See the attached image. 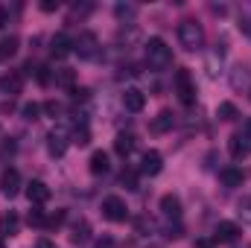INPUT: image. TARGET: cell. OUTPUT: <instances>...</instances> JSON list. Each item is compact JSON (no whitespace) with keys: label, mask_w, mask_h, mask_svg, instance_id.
Returning <instances> with one entry per match:
<instances>
[{"label":"cell","mask_w":251,"mask_h":248,"mask_svg":"<svg viewBox=\"0 0 251 248\" xmlns=\"http://www.w3.org/2000/svg\"><path fill=\"white\" fill-rule=\"evenodd\" d=\"M143 56H146V64H149L152 70H167V67L173 64V50H170V44H167L164 38H158V35L143 44Z\"/></svg>","instance_id":"cell-1"},{"label":"cell","mask_w":251,"mask_h":248,"mask_svg":"<svg viewBox=\"0 0 251 248\" xmlns=\"http://www.w3.org/2000/svg\"><path fill=\"white\" fill-rule=\"evenodd\" d=\"M178 41H181V47L187 50V53H196V50H201V44H204V29H201V24L199 21H181L178 24Z\"/></svg>","instance_id":"cell-2"},{"label":"cell","mask_w":251,"mask_h":248,"mask_svg":"<svg viewBox=\"0 0 251 248\" xmlns=\"http://www.w3.org/2000/svg\"><path fill=\"white\" fill-rule=\"evenodd\" d=\"M176 94L184 105H193L196 102V85H193V76H190L187 67H178L176 70Z\"/></svg>","instance_id":"cell-3"},{"label":"cell","mask_w":251,"mask_h":248,"mask_svg":"<svg viewBox=\"0 0 251 248\" xmlns=\"http://www.w3.org/2000/svg\"><path fill=\"white\" fill-rule=\"evenodd\" d=\"M102 216L108 222H126L128 219V207H126V201L120 196H108V198H102Z\"/></svg>","instance_id":"cell-4"},{"label":"cell","mask_w":251,"mask_h":248,"mask_svg":"<svg viewBox=\"0 0 251 248\" xmlns=\"http://www.w3.org/2000/svg\"><path fill=\"white\" fill-rule=\"evenodd\" d=\"M97 50H100V38H97L94 32H82V35L73 41V53H76L79 59H94Z\"/></svg>","instance_id":"cell-5"},{"label":"cell","mask_w":251,"mask_h":248,"mask_svg":"<svg viewBox=\"0 0 251 248\" xmlns=\"http://www.w3.org/2000/svg\"><path fill=\"white\" fill-rule=\"evenodd\" d=\"M67 143H70V134L64 131L62 125H59V128H53V131L47 134V149H50V155H53V158H62L64 152H67Z\"/></svg>","instance_id":"cell-6"},{"label":"cell","mask_w":251,"mask_h":248,"mask_svg":"<svg viewBox=\"0 0 251 248\" xmlns=\"http://www.w3.org/2000/svg\"><path fill=\"white\" fill-rule=\"evenodd\" d=\"M228 152H231V158L234 161H246L251 155V140L246 134H231V140H228Z\"/></svg>","instance_id":"cell-7"},{"label":"cell","mask_w":251,"mask_h":248,"mask_svg":"<svg viewBox=\"0 0 251 248\" xmlns=\"http://www.w3.org/2000/svg\"><path fill=\"white\" fill-rule=\"evenodd\" d=\"M161 170H164V158H161V152H155V149L143 152V158H140V173H143V175H158Z\"/></svg>","instance_id":"cell-8"},{"label":"cell","mask_w":251,"mask_h":248,"mask_svg":"<svg viewBox=\"0 0 251 248\" xmlns=\"http://www.w3.org/2000/svg\"><path fill=\"white\" fill-rule=\"evenodd\" d=\"M240 225L237 222H219L216 231H213V243H237L240 240Z\"/></svg>","instance_id":"cell-9"},{"label":"cell","mask_w":251,"mask_h":248,"mask_svg":"<svg viewBox=\"0 0 251 248\" xmlns=\"http://www.w3.org/2000/svg\"><path fill=\"white\" fill-rule=\"evenodd\" d=\"M123 105H126V111H131V114L143 111V105H146V94H143L140 88H126L123 91Z\"/></svg>","instance_id":"cell-10"},{"label":"cell","mask_w":251,"mask_h":248,"mask_svg":"<svg viewBox=\"0 0 251 248\" xmlns=\"http://www.w3.org/2000/svg\"><path fill=\"white\" fill-rule=\"evenodd\" d=\"M161 213H164L167 219H181V198L173 196V193L161 196Z\"/></svg>","instance_id":"cell-11"},{"label":"cell","mask_w":251,"mask_h":248,"mask_svg":"<svg viewBox=\"0 0 251 248\" xmlns=\"http://www.w3.org/2000/svg\"><path fill=\"white\" fill-rule=\"evenodd\" d=\"M0 187H3V193L12 198V196H18V190H21V173L15 170V167H9L6 173H3V178H0Z\"/></svg>","instance_id":"cell-12"},{"label":"cell","mask_w":251,"mask_h":248,"mask_svg":"<svg viewBox=\"0 0 251 248\" xmlns=\"http://www.w3.org/2000/svg\"><path fill=\"white\" fill-rule=\"evenodd\" d=\"M50 53H53V59H64V56H70V53H73V41H70L64 32H59V35L50 41Z\"/></svg>","instance_id":"cell-13"},{"label":"cell","mask_w":251,"mask_h":248,"mask_svg":"<svg viewBox=\"0 0 251 248\" xmlns=\"http://www.w3.org/2000/svg\"><path fill=\"white\" fill-rule=\"evenodd\" d=\"M26 196H29L32 204H44L50 198V187L44 184V181H29L26 184Z\"/></svg>","instance_id":"cell-14"},{"label":"cell","mask_w":251,"mask_h":248,"mask_svg":"<svg viewBox=\"0 0 251 248\" xmlns=\"http://www.w3.org/2000/svg\"><path fill=\"white\" fill-rule=\"evenodd\" d=\"M219 181L225 187H243L246 175H243V170H237V167H225V170H219Z\"/></svg>","instance_id":"cell-15"},{"label":"cell","mask_w":251,"mask_h":248,"mask_svg":"<svg viewBox=\"0 0 251 248\" xmlns=\"http://www.w3.org/2000/svg\"><path fill=\"white\" fill-rule=\"evenodd\" d=\"M173 125H176V114H173V111H161V114L152 120V131H155V134H167V131H173Z\"/></svg>","instance_id":"cell-16"},{"label":"cell","mask_w":251,"mask_h":248,"mask_svg":"<svg viewBox=\"0 0 251 248\" xmlns=\"http://www.w3.org/2000/svg\"><path fill=\"white\" fill-rule=\"evenodd\" d=\"M0 234H3V237H15V234H18V213H15V210H6V213L0 216Z\"/></svg>","instance_id":"cell-17"},{"label":"cell","mask_w":251,"mask_h":248,"mask_svg":"<svg viewBox=\"0 0 251 248\" xmlns=\"http://www.w3.org/2000/svg\"><path fill=\"white\" fill-rule=\"evenodd\" d=\"M21 85H24L21 73H9V76H3V82H0V91H6L9 97H15V94H21Z\"/></svg>","instance_id":"cell-18"},{"label":"cell","mask_w":251,"mask_h":248,"mask_svg":"<svg viewBox=\"0 0 251 248\" xmlns=\"http://www.w3.org/2000/svg\"><path fill=\"white\" fill-rule=\"evenodd\" d=\"M249 82H251V70L246 67V64H237V67H234V73H231V85L240 91V88H243V85H249Z\"/></svg>","instance_id":"cell-19"},{"label":"cell","mask_w":251,"mask_h":248,"mask_svg":"<svg viewBox=\"0 0 251 248\" xmlns=\"http://www.w3.org/2000/svg\"><path fill=\"white\" fill-rule=\"evenodd\" d=\"M91 173L94 175H105L108 173V155L105 152H94L91 155Z\"/></svg>","instance_id":"cell-20"},{"label":"cell","mask_w":251,"mask_h":248,"mask_svg":"<svg viewBox=\"0 0 251 248\" xmlns=\"http://www.w3.org/2000/svg\"><path fill=\"white\" fill-rule=\"evenodd\" d=\"M114 149H117V155H128L131 149H134V137L131 134H117V140H114Z\"/></svg>","instance_id":"cell-21"},{"label":"cell","mask_w":251,"mask_h":248,"mask_svg":"<svg viewBox=\"0 0 251 248\" xmlns=\"http://www.w3.org/2000/svg\"><path fill=\"white\" fill-rule=\"evenodd\" d=\"M15 53H18V38H15V35L3 38V41H0V59H9V56H15Z\"/></svg>","instance_id":"cell-22"},{"label":"cell","mask_w":251,"mask_h":248,"mask_svg":"<svg viewBox=\"0 0 251 248\" xmlns=\"http://www.w3.org/2000/svg\"><path fill=\"white\" fill-rule=\"evenodd\" d=\"M134 12H137V9H134L131 3H117V6H114V15H117V21H123V24L134 18Z\"/></svg>","instance_id":"cell-23"},{"label":"cell","mask_w":251,"mask_h":248,"mask_svg":"<svg viewBox=\"0 0 251 248\" xmlns=\"http://www.w3.org/2000/svg\"><path fill=\"white\" fill-rule=\"evenodd\" d=\"M216 117H219V120H237V105H234V102H222V105L216 108Z\"/></svg>","instance_id":"cell-24"},{"label":"cell","mask_w":251,"mask_h":248,"mask_svg":"<svg viewBox=\"0 0 251 248\" xmlns=\"http://www.w3.org/2000/svg\"><path fill=\"white\" fill-rule=\"evenodd\" d=\"M70 143H76V146H88V143H91V131H88V125L76 128L73 137H70Z\"/></svg>","instance_id":"cell-25"},{"label":"cell","mask_w":251,"mask_h":248,"mask_svg":"<svg viewBox=\"0 0 251 248\" xmlns=\"http://www.w3.org/2000/svg\"><path fill=\"white\" fill-rule=\"evenodd\" d=\"M73 82H76V73H73V70H67V67H64V70H59V73H56V85L70 88Z\"/></svg>","instance_id":"cell-26"},{"label":"cell","mask_w":251,"mask_h":248,"mask_svg":"<svg viewBox=\"0 0 251 248\" xmlns=\"http://www.w3.org/2000/svg\"><path fill=\"white\" fill-rule=\"evenodd\" d=\"M21 114H24V120H38V114H41V105H38V102H26V105L21 108Z\"/></svg>","instance_id":"cell-27"},{"label":"cell","mask_w":251,"mask_h":248,"mask_svg":"<svg viewBox=\"0 0 251 248\" xmlns=\"http://www.w3.org/2000/svg\"><path fill=\"white\" fill-rule=\"evenodd\" d=\"M70 240H73V243H82V240H88V222H79V225L73 228Z\"/></svg>","instance_id":"cell-28"},{"label":"cell","mask_w":251,"mask_h":248,"mask_svg":"<svg viewBox=\"0 0 251 248\" xmlns=\"http://www.w3.org/2000/svg\"><path fill=\"white\" fill-rule=\"evenodd\" d=\"M120 181H123L126 190H137V175H134L131 170H123V178H120Z\"/></svg>","instance_id":"cell-29"},{"label":"cell","mask_w":251,"mask_h":248,"mask_svg":"<svg viewBox=\"0 0 251 248\" xmlns=\"http://www.w3.org/2000/svg\"><path fill=\"white\" fill-rule=\"evenodd\" d=\"M240 216H243V222L251 225V198H243L240 201Z\"/></svg>","instance_id":"cell-30"},{"label":"cell","mask_w":251,"mask_h":248,"mask_svg":"<svg viewBox=\"0 0 251 248\" xmlns=\"http://www.w3.org/2000/svg\"><path fill=\"white\" fill-rule=\"evenodd\" d=\"M44 111H47L50 117H59V114H62V105H59L56 99H50V102H44Z\"/></svg>","instance_id":"cell-31"},{"label":"cell","mask_w":251,"mask_h":248,"mask_svg":"<svg viewBox=\"0 0 251 248\" xmlns=\"http://www.w3.org/2000/svg\"><path fill=\"white\" fill-rule=\"evenodd\" d=\"M29 225L41 228V225H44V213H41V210H29Z\"/></svg>","instance_id":"cell-32"},{"label":"cell","mask_w":251,"mask_h":248,"mask_svg":"<svg viewBox=\"0 0 251 248\" xmlns=\"http://www.w3.org/2000/svg\"><path fill=\"white\" fill-rule=\"evenodd\" d=\"M94 248H117V243H114L111 237H102V240H97V246Z\"/></svg>","instance_id":"cell-33"},{"label":"cell","mask_w":251,"mask_h":248,"mask_svg":"<svg viewBox=\"0 0 251 248\" xmlns=\"http://www.w3.org/2000/svg\"><path fill=\"white\" fill-rule=\"evenodd\" d=\"M41 9H44V12H56V9H59V0H56V3H53V0H44Z\"/></svg>","instance_id":"cell-34"},{"label":"cell","mask_w":251,"mask_h":248,"mask_svg":"<svg viewBox=\"0 0 251 248\" xmlns=\"http://www.w3.org/2000/svg\"><path fill=\"white\" fill-rule=\"evenodd\" d=\"M35 248H56V243H50V240H47V237H41V240H38V243H35Z\"/></svg>","instance_id":"cell-35"},{"label":"cell","mask_w":251,"mask_h":248,"mask_svg":"<svg viewBox=\"0 0 251 248\" xmlns=\"http://www.w3.org/2000/svg\"><path fill=\"white\" fill-rule=\"evenodd\" d=\"M196 248H213V240H196Z\"/></svg>","instance_id":"cell-36"},{"label":"cell","mask_w":251,"mask_h":248,"mask_svg":"<svg viewBox=\"0 0 251 248\" xmlns=\"http://www.w3.org/2000/svg\"><path fill=\"white\" fill-rule=\"evenodd\" d=\"M6 21H9V15H6V9H0V26H6Z\"/></svg>","instance_id":"cell-37"},{"label":"cell","mask_w":251,"mask_h":248,"mask_svg":"<svg viewBox=\"0 0 251 248\" xmlns=\"http://www.w3.org/2000/svg\"><path fill=\"white\" fill-rule=\"evenodd\" d=\"M246 137H249V140H251V120H249V123H246Z\"/></svg>","instance_id":"cell-38"},{"label":"cell","mask_w":251,"mask_h":248,"mask_svg":"<svg viewBox=\"0 0 251 248\" xmlns=\"http://www.w3.org/2000/svg\"><path fill=\"white\" fill-rule=\"evenodd\" d=\"M0 248H6V246H3V240H0Z\"/></svg>","instance_id":"cell-39"}]
</instances>
